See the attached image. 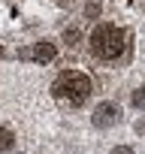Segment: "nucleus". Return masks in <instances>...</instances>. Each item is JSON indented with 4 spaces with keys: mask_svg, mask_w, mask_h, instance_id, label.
<instances>
[{
    "mask_svg": "<svg viewBox=\"0 0 145 154\" xmlns=\"http://www.w3.org/2000/svg\"><path fill=\"white\" fill-rule=\"evenodd\" d=\"M51 91H54L57 100H63V103H69V106H82V103L91 97V79H88L85 72L66 69V72H60L57 79H54Z\"/></svg>",
    "mask_w": 145,
    "mask_h": 154,
    "instance_id": "f257e3e1",
    "label": "nucleus"
},
{
    "mask_svg": "<svg viewBox=\"0 0 145 154\" xmlns=\"http://www.w3.org/2000/svg\"><path fill=\"white\" fill-rule=\"evenodd\" d=\"M127 48V33L115 24H100L91 33V51L103 60H115L118 54H124Z\"/></svg>",
    "mask_w": 145,
    "mask_h": 154,
    "instance_id": "f03ea898",
    "label": "nucleus"
},
{
    "mask_svg": "<svg viewBox=\"0 0 145 154\" xmlns=\"http://www.w3.org/2000/svg\"><path fill=\"white\" fill-rule=\"evenodd\" d=\"M118 118H121V109H118V103H112V100H106V103H100L97 109H94V127H112V124H118Z\"/></svg>",
    "mask_w": 145,
    "mask_h": 154,
    "instance_id": "7ed1b4c3",
    "label": "nucleus"
},
{
    "mask_svg": "<svg viewBox=\"0 0 145 154\" xmlns=\"http://www.w3.org/2000/svg\"><path fill=\"white\" fill-rule=\"evenodd\" d=\"M30 54H33V60H39V63H48V60L54 57V45H51V42H36Z\"/></svg>",
    "mask_w": 145,
    "mask_h": 154,
    "instance_id": "20e7f679",
    "label": "nucleus"
},
{
    "mask_svg": "<svg viewBox=\"0 0 145 154\" xmlns=\"http://www.w3.org/2000/svg\"><path fill=\"white\" fill-rule=\"evenodd\" d=\"M12 142H15L12 130H9V127H3V130H0V151H6V148H12Z\"/></svg>",
    "mask_w": 145,
    "mask_h": 154,
    "instance_id": "39448f33",
    "label": "nucleus"
},
{
    "mask_svg": "<svg viewBox=\"0 0 145 154\" xmlns=\"http://www.w3.org/2000/svg\"><path fill=\"white\" fill-rule=\"evenodd\" d=\"M133 106L136 109H145V88H136L133 91Z\"/></svg>",
    "mask_w": 145,
    "mask_h": 154,
    "instance_id": "423d86ee",
    "label": "nucleus"
},
{
    "mask_svg": "<svg viewBox=\"0 0 145 154\" xmlns=\"http://www.w3.org/2000/svg\"><path fill=\"white\" fill-rule=\"evenodd\" d=\"M109 154H133V151H130V148H127V145H118V148H112V151H109Z\"/></svg>",
    "mask_w": 145,
    "mask_h": 154,
    "instance_id": "0eeeda50",
    "label": "nucleus"
}]
</instances>
